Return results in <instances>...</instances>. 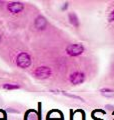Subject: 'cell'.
I'll return each mask as SVG.
<instances>
[{
    "label": "cell",
    "mask_w": 114,
    "mask_h": 120,
    "mask_svg": "<svg viewBox=\"0 0 114 120\" xmlns=\"http://www.w3.org/2000/svg\"><path fill=\"white\" fill-rule=\"evenodd\" d=\"M16 64L17 66H19L20 68H27L31 64V57L27 52H21L19 53L17 58H16Z\"/></svg>",
    "instance_id": "obj_1"
},
{
    "label": "cell",
    "mask_w": 114,
    "mask_h": 120,
    "mask_svg": "<svg viewBox=\"0 0 114 120\" xmlns=\"http://www.w3.org/2000/svg\"><path fill=\"white\" fill-rule=\"evenodd\" d=\"M52 71L47 66H40L34 70V76L38 79H47L51 76Z\"/></svg>",
    "instance_id": "obj_2"
},
{
    "label": "cell",
    "mask_w": 114,
    "mask_h": 120,
    "mask_svg": "<svg viewBox=\"0 0 114 120\" xmlns=\"http://www.w3.org/2000/svg\"><path fill=\"white\" fill-rule=\"evenodd\" d=\"M66 52L70 56H78L84 52V47L81 44H71L69 46H67Z\"/></svg>",
    "instance_id": "obj_3"
},
{
    "label": "cell",
    "mask_w": 114,
    "mask_h": 120,
    "mask_svg": "<svg viewBox=\"0 0 114 120\" xmlns=\"http://www.w3.org/2000/svg\"><path fill=\"white\" fill-rule=\"evenodd\" d=\"M69 79H70V82L73 85H79V84H81L84 82L85 75L82 72H74L70 75Z\"/></svg>",
    "instance_id": "obj_4"
},
{
    "label": "cell",
    "mask_w": 114,
    "mask_h": 120,
    "mask_svg": "<svg viewBox=\"0 0 114 120\" xmlns=\"http://www.w3.org/2000/svg\"><path fill=\"white\" fill-rule=\"evenodd\" d=\"M7 9L11 13H19L24 9V4L21 2H10L9 4H7Z\"/></svg>",
    "instance_id": "obj_5"
},
{
    "label": "cell",
    "mask_w": 114,
    "mask_h": 120,
    "mask_svg": "<svg viewBox=\"0 0 114 120\" xmlns=\"http://www.w3.org/2000/svg\"><path fill=\"white\" fill-rule=\"evenodd\" d=\"M34 25H35L36 29L38 30H43L46 28V25H47V21L46 19L43 17V16H38L35 21H34Z\"/></svg>",
    "instance_id": "obj_6"
},
{
    "label": "cell",
    "mask_w": 114,
    "mask_h": 120,
    "mask_svg": "<svg viewBox=\"0 0 114 120\" xmlns=\"http://www.w3.org/2000/svg\"><path fill=\"white\" fill-rule=\"evenodd\" d=\"M100 93L104 97H107V98H110V97H114V91L112 89H108V88H103L100 90Z\"/></svg>",
    "instance_id": "obj_7"
},
{
    "label": "cell",
    "mask_w": 114,
    "mask_h": 120,
    "mask_svg": "<svg viewBox=\"0 0 114 120\" xmlns=\"http://www.w3.org/2000/svg\"><path fill=\"white\" fill-rule=\"evenodd\" d=\"M69 21L70 23L75 26V27H78L79 26V20H78V17L76 16L75 13H70L69 14Z\"/></svg>",
    "instance_id": "obj_8"
},
{
    "label": "cell",
    "mask_w": 114,
    "mask_h": 120,
    "mask_svg": "<svg viewBox=\"0 0 114 120\" xmlns=\"http://www.w3.org/2000/svg\"><path fill=\"white\" fill-rule=\"evenodd\" d=\"M3 88L6 90H15V89L20 88V85L15 84V83H5V84H3Z\"/></svg>",
    "instance_id": "obj_9"
},
{
    "label": "cell",
    "mask_w": 114,
    "mask_h": 120,
    "mask_svg": "<svg viewBox=\"0 0 114 120\" xmlns=\"http://www.w3.org/2000/svg\"><path fill=\"white\" fill-rule=\"evenodd\" d=\"M62 94H64V95L67 96V97H71V98H76V99H79V100H82V101H83V99L81 98V97L76 96V95H73V94H69V93H67V92H65V91H62Z\"/></svg>",
    "instance_id": "obj_10"
},
{
    "label": "cell",
    "mask_w": 114,
    "mask_h": 120,
    "mask_svg": "<svg viewBox=\"0 0 114 120\" xmlns=\"http://www.w3.org/2000/svg\"><path fill=\"white\" fill-rule=\"evenodd\" d=\"M108 21H109V22H113V21H114V10L110 12L109 16H108Z\"/></svg>",
    "instance_id": "obj_11"
},
{
    "label": "cell",
    "mask_w": 114,
    "mask_h": 120,
    "mask_svg": "<svg viewBox=\"0 0 114 120\" xmlns=\"http://www.w3.org/2000/svg\"><path fill=\"white\" fill-rule=\"evenodd\" d=\"M67 6H68V3H65V5H64V7H63V10H64V9H66V8H67Z\"/></svg>",
    "instance_id": "obj_12"
},
{
    "label": "cell",
    "mask_w": 114,
    "mask_h": 120,
    "mask_svg": "<svg viewBox=\"0 0 114 120\" xmlns=\"http://www.w3.org/2000/svg\"><path fill=\"white\" fill-rule=\"evenodd\" d=\"M2 4H3V2H2V1H0V6H1Z\"/></svg>",
    "instance_id": "obj_13"
},
{
    "label": "cell",
    "mask_w": 114,
    "mask_h": 120,
    "mask_svg": "<svg viewBox=\"0 0 114 120\" xmlns=\"http://www.w3.org/2000/svg\"><path fill=\"white\" fill-rule=\"evenodd\" d=\"M0 41H1V35H0Z\"/></svg>",
    "instance_id": "obj_14"
}]
</instances>
